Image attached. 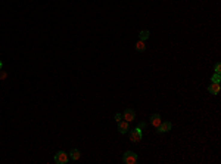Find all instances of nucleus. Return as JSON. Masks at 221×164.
<instances>
[{
    "label": "nucleus",
    "mask_w": 221,
    "mask_h": 164,
    "mask_svg": "<svg viewBox=\"0 0 221 164\" xmlns=\"http://www.w3.org/2000/svg\"><path fill=\"white\" fill-rule=\"evenodd\" d=\"M122 161L125 164H136L137 163V154L133 151H127L124 152V157H122Z\"/></svg>",
    "instance_id": "obj_1"
},
{
    "label": "nucleus",
    "mask_w": 221,
    "mask_h": 164,
    "mask_svg": "<svg viewBox=\"0 0 221 164\" xmlns=\"http://www.w3.org/2000/svg\"><path fill=\"white\" fill-rule=\"evenodd\" d=\"M68 161H69V154L64 152V151L56 152V155H55V163L56 164H67Z\"/></svg>",
    "instance_id": "obj_2"
},
{
    "label": "nucleus",
    "mask_w": 221,
    "mask_h": 164,
    "mask_svg": "<svg viewBox=\"0 0 221 164\" xmlns=\"http://www.w3.org/2000/svg\"><path fill=\"white\" fill-rule=\"evenodd\" d=\"M142 129L140 127H136L134 130H131L130 132V141L131 142H140L142 141Z\"/></svg>",
    "instance_id": "obj_3"
},
{
    "label": "nucleus",
    "mask_w": 221,
    "mask_h": 164,
    "mask_svg": "<svg viewBox=\"0 0 221 164\" xmlns=\"http://www.w3.org/2000/svg\"><path fill=\"white\" fill-rule=\"evenodd\" d=\"M134 118H136V112H134V109L127 108L125 111H124V112H122V120H125V121L131 123Z\"/></svg>",
    "instance_id": "obj_4"
},
{
    "label": "nucleus",
    "mask_w": 221,
    "mask_h": 164,
    "mask_svg": "<svg viewBox=\"0 0 221 164\" xmlns=\"http://www.w3.org/2000/svg\"><path fill=\"white\" fill-rule=\"evenodd\" d=\"M118 130L119 133H127L128 130H130V123L128 121H125V120H121V121H118Z\"/></svg>",
    "instance_id": "obj_5"
},
{
    "label": "nucleus",
    "mask_w": 221,
    "mask_h": 164,
    "mask_svg": "<svg viewBox=\"0 0 221 164\" xmlns=\"http://www.w3.org/2000/svg\"><path fill=\"white\" fill-rule=\"evenodd\" d=\"M171 127H172V126H171L170 121H165V123L162 121L156 129H158V133H167V132H170L171 130Z\"/></svg>",
    "instance_id": "obj_6"
},
{
    "label": "nucleus",
    "mask_w": 221,
    "mask_h": 164,
    "mask_svg": "<svg viewBox=\"0 0 221 164\" xmlns=\"http://www.w3.org/2000/svg\"><path fill=\"white\" fill-rule=\"evenodd\" d=\"M161 123H162V118H161L159 114H152L151 115V124H152L153 127H158Z\"/></svg>",
    "instance_id": "obj_7"
},
{
    "label": "nucleus",
    "mask_w": 221,
    "mask_h": 164,
    "mask_svg": "<svg viewBox=\"0 0 221 164\" xmlns=\"http://www.w3.org/2000/svg\"><path fill=\"white\" fill-rule=\"evenodd\" d=\"M220 83H211L209 84V87H208V92L211 93V95H218L220 93Z\"/></svg>",
    "instance_id": "obj_8"
},
{
    "label": "nucleus",
    "mask_w": 221,
    "mask_h": 164,
    "mask_svg": "<svg viewBox=\"0 0 221 164\" xmlns=\"http://www.w3.org/2000/svg\"><path fill=\"white\" fill-rule=\"evenodd\" d=\"M69 157H71V160H74V161H78V160L81 158V152H80L78 149H72V151L69 152Z\"/></svg>",
    "instance_id": "obj_9"
},
{
    "label": "nucleus",
    "mask_w": 221,
    "mask_h": 164,
    "mask_svg": "<svg viewBox=\"0 0 221 164\" xmlns=\"http://www.w3.org/2000/svg\"><path fill=\"white\" fill-rule=\"evenodd\" d=\"M136 50L137 52H145V50H146V44H145L143 40H139L136 43Z\"/></svg>",
    "instance_id": "obj_10"
},
{
    "label": "nucleus",
    "mask_w": 221,
    "mask_h": 164,
    "mask_svg": "<svg viewBox=\"0 0 221 164\" xmlns=\"http://www.w3.org/2000/svg\"><path fill=\"white\" fill-rule=\"evenodd\" d=\"M149 36H151V33H149L148 30H143V31H140V33H139V38H140V40H143V41H145V40H148Z\"/></svg>",
    "instance_id": "obj_11"
},
{
    "label": "nucleus",
    "mask_w": 221,
    "mask_h": 164,
    "mask_svg": "<svg viewBox=\"0 0 221 164\" xmlns=\"http://www.w3.org/2000/svg\"><path fill=\"white\" fill-rule=\"evenodd\" d=\"M220 80H221L220 74H214V75L211 77V83H220Z\"/></svg>",
    "instance_id": "obj_12"
},
{
    "label": "nucleus",
    "mask_w": 221,
    "mask_h": 164,
    "mask_svg": "<svg viewBox=\"0 0 221 164\" xmlns=\"http://www.w3.org/2000/svg\"><path fill=\"white\" fill-rule=\"evenodd\" d=\"M215 74H221V64L220 62L215 64Z\"/></svg>",
    "instance_id": "obj_13"
},
{
    "label": "nucleus",
    "mask_w": 221,
    "mask_h": 164,
    "mask_svg": "<svg viewBox=\"0 0 221 164\" xmlns=\"http://www.w3.org/2000/svg\"><path fill=\"white\" fill-rule=\"evenodd\" d=\"M114 118H115V121H117V123H118V121H121V120H122V114H119V112H117V114H115V117H114Z\"/></svg>",
    "instance_id": "obj_14"
},
{
    "label": "nucleus",
    "mask_w": 221,
    "mask_h": 164,
    "mask_svg": "<svg viewBox=\"0 0 221 164\" xmlns=\"http://www.w3.org/2000/svg\"><path fill=\"white\" fill-rule=\"evenodd\" d=\"M137 127H140V129H145V127H146V123H143V121H142V123H140V124H139Z\"/></svg>",
    "instance_id": "obj_15"
},
{
    "label": "nucleus",
    "mask_w": 221,
    "mask_h": 164,
    "mask_svg": "<svg viewBox=\"0 0 221 164\" xmlns=\"http://www.w3.org/2000/svg\"><path fill=\"white\" fill-rule=\"evenodd\" d=\"M0 78H1V80L6 78V73H1V71H0Z\"/></svg>",
    "instance_id": "obj_16"
},
{
    "label": "nucleus",
    "mask_w": 221,
    "mask_h": 164,
    "mask_svg": "<svg viewBox=\"0 0 221 164\" xmlns=\"http://www.w3.org/2000/svg\"><path fill=\"white\" fill-rule=\"evenodd\" d=\"M1 68H3V62L0 61V71H1Z\"/></svg>",
    "instance_id": "obj_17"
}]
</instances>
